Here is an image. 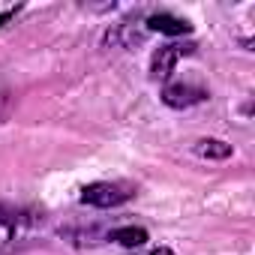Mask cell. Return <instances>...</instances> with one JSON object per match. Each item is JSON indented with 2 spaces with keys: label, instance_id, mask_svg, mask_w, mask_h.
Listing matches in <instances>:
<instances>
[{
  "label": "cell",
  "instance_id": "cell-1",
  "mask_svg": "<svg viewBox=\"0 0 255 255\" xmlns=\"http://www.w3.org/2000/svg\"><path fill=\"white\" fill-rule=\"evenodd\" d=\"M132 195H135V189L126 186V183H90L81 189V201L90 207H102V210L129 201Z\"/></svg>",
  "mask_w": 255,
  "mask_h": 255
},
{
  "label": "cell",
  "instance_id": "cell-2",
  "mask_svg": "<svg viewBox=\"0 0 255 255\" xmlns=\"http://www.w3.org/2000/svg\"><path fill=\"white\" fill-rule=\"evenodd\" d=\"M192 51H195L192 42H171V45H162V48L153 54V60H150V75H153L156 81H165V78L174 72L177 60L186 57V54H192Z\"/></svg>",
  "mask_w": 255,
  "mask_h": 255
},
{
  "label": "cell",
  "instance_id": "cell-3",
  "mask_svg": "<svg viewBox=\"0 0 255 255\" xmlns=\"http://www.w3.org/2000/svg\"><path fill=\"white\" fill-rule=\"evenodd\" d=\"M204 99H207V90H201L195 84H168L162 90V102L168 108H192Z\"/></svg>",
  "mask_w": 255,
  "mask_h": 255
},
{
  "label": "cell",
  "instance_id": "cell-4",
  "mask_svg": "<svg viewBox=\"0 0 255 255\" xmlns=\"http://www.w3.org/2000/svg\"><path fill=\"white\" fill-rule=\"evenodd\" d=\"M147 30H156V33H165V36H183V33H192V24L186 18L159 12V15H150L147 18Z\"/></svg>",
  "mask_w": 255,
  "mask_h": 255
},
{
  "label": "cell",
  "instance_id": "cell-5",
  "mask_svg": "<svg viewBox=\"0 0 255 255\" xmlns=\"http://www.w3.org/2000/svg\"><path fill=\"white\" fill-rule=\"evenodd\" d=\"M114 243H120V246H144L150 237H147V231L144 228H138V225H126V228H114L111 234H108Z\"/></svg>",
  "mask_w": 255,
  "mask_h": 255
},
{
  "label": "cell",
  "instance_id": "cell-6",
  "mask_svg": "<svg viewBox=\"0 0 255 255\" xmlns=\"http://www.w3.org/2000/svg\"><path fill=\"white\" fill-rule=\"evenodd\" d=\"M195 153L204 156V159H228L231 156V144H225L219 138H201L195 144Z\"/></svg>",
  "mask_w": 255,
  "mask_h": 255
},
{
  "label": "cell",
  "instance_id": "cell-7",
  "mask_svg": "<svg viewBox=\"0 0 255 255\" xmlns=\"http://www.w3.org/2000/svg\"><path fill=\"white\" fill-rule=\"evenodd\" d=\"M21 9H24V6L18 3V6H9V9H6L3 15H0V30H3V27H6V24H9V21H12V18L18 15V12H21Z\"/></svg>",
  "mask_w": 255,
  "mask_h": 255
},
{
  "label": "cell",
  "instance_id": "cell-8",
  "mask_svg": "<svg viewBox=\"0 0 255 255\" xmlns=\"http://www.w3.org/2000/svg\"><path fill=\"white\" fill-rule=\"evenodd\" d=\"M9 222H12V213L0 207V225H9Z\"/></svg>",
  "mask_w": 255,
  "mask_h": 255
},
{
  "label": "cell",
  "instance_id": "cell-9",
  "mask_svg": "<svg viewBox=\"0 0 255 255\" xmlns=\"http://www.w3.org/2000/svg\"><path fill=\"white\" fill-rule=\"evenodd\" d=\"M150 255H174V252H171V249H168V246H159V249H153V252H150Z\"/></svg>",
  "mask_w": 255,
  "mask_h": 255
}]
</instances>
